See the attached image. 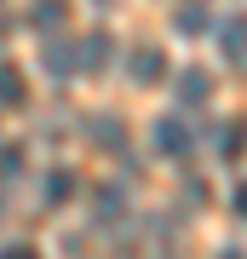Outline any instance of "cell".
<instances>
[{
	"label": "cell",
	"instance_id": "cell-1",
	"mask_svg": "<svg viewBox=\"0 0 247 259\" xmlns=\"http://www.w3.org/2000/svg\"><path fill=\"white\" fill-rule=\"evenodd\" d=\"M150 144H156L161 156H190L195 133H190V121H184V115H161V121H156V133H150Z\"/></svg>",
	"mask_w": 247,
	"mask_h": 259
},
{
	"label": "cell",
	"instance_id": "cell-2",
	"mask_svg": "<svg viewBox=\"0 0 247 259\" xmlns=\"http://www.w3.org/2000/svg\"><path fill=\"white\" fill-rule=\"evenodd\" d=\"M127 69H132L138 87H161V81H167V52H161V47H138Z\"/></svg>",
	"mask_w": 247,
	"mask_h": 259
},
{
	"label": "cell",
	"instance_id": "cell-3",
	"mask_svg": "<svg viewBox=\"0 0 247 259\" xmlns=\"http://www.w3.org/2000/svg\"><path fill=\"white\" fill-rule=\"evenodd\" d=\"M0 104H12V110H23L29 104V81L18 64H0Z\"/></svg>",
	"mask_w": 247,
	"mask_h": 259
},
{
	"label": "cell",
	"instance_id": "cell-4",
	"mask_svg": "<svg viewBox=\"0 0 247 259\" xmlns=\"http://www.w3.org/2000/svg\"><path fill=\"white\" fill-rule=\"evenodd\" d=\"M104 64H110V35H86V47H81V75H98Z\"/></svg>",
	"mask_w": 247,
	"mask_h": 259
},
{
	"label": "cell",
	"instance_id": "cell-5",
	"mask_svg": "<svg viewBox=\"0 0 247 259\" xmlns=\"http://www.w3.org/2000/svg\"><path fill=\"white\" fill-rule=\"evenodd\" d=\"M178 98H184V104H207V98H213V81H207L202 69H184V81H178Z\"/></svg>",
	"mask_w": 247,
	"mask_h": 259
},
{
	"label": "cell",
	"instance_id": "cell-6",
	"mask_svg": "<svg viewBox=\"0 0 247 259\" xmlns=\"http://www.w3.org/2000/svg\"><path fill=\"white\" fill-rule=\"evenodd\" d=\"M219 156H224V161H241V156H247V121H230V127H224Z\"/></svg>",
	"mask_w": 247,
	"mask_h": 259
},
{
	"label": "cell",
	"instance_id": "cell-7",
	"mask_svg": "<svg viewBox=\"0 0 247 259\" xmlns=\"http://www.w3.org/2000/svg\"><path fill=\"white\" fill-rule=\"evenodd\" d=\"M224 58H230V64L247 58V18H230L224 23Z\"/></svg>",
	"mask_w": 247,
	"mask_h": 259
},
{
	"label": "cell",
	"instance_id": "cell-8",
	"mask_svg": "<svg viewBox=\"0 0 247 259\" xmlns=\"http://www.w3.org/2000/svg\"><path fill=\"white\" fill-rule=\"evenodd\" d=\"M69 196H75V173H69V167H58V173H46V202H52V207H64Z\"/></svg>",
	"mask_w": 247,
	"mask_h": 259
},
{
	"label": "cell",
	"instance_id": "cell-9",
	"mask_svg": "<svg viewBox=\"0 0 247 259\" xmlns=\"http://www.w3.org/2000/svg\"><path fill=\"white\" fill-rule=\"evenodd\" d=\"M178 35H207V6H202V0H195V6H178Z\"/></svg>",
	"mask_w": 247,
	"mask_h": 259
},
{
	"label": "cell",
	"instance_id": "cell-10",
	"mask_svg": "<svg viewBox=\"0 0 247 259\" xmlns=\"http://www.w3.org/2000/svg\"><path fill=\"white\" fill-rule=\"evenodd\" d=\"M35 23H40V29L69 23V0H35Z\"/></svg>",
	"mask_w": 247,
	"mask_h": 259
},
{
	"label": "cell",
	"instance_id": "cell-11",
	"mask_svg": "<svg viewBox=\"0 0 247 259\" xmlns=\"http://www.w3.org/2000/svg\"><path fill=\"white\" fill-rule=\"evenodd\" d=\"M18 173H23V144H6V150H0V185L18 179Z\"/></svg>",
	"mask_w": 247,
	"mask_h": 259
},
{
	"label": "cell",
	"instance_id": "cell-12",
	"mask_svg": "<svg viewBox=\"0 0 247 259\" xmlns=\"http://www.w3.org/2000/svg\"><path fill=\"white\" fill-rule=\"evenodd\" d=\"M0 259H40V248H29V242H12V248H0Z\"/></svg>",
	"mask_w": 247,
	"mask_h": 259
},
{
	"label": "cell",
	"instance_id": "cell-13",
	"mask_svg": "<svg viewBox=\"0 0 247 259\" xmlns=\"http://www.w3.org/2000/svg\"><path fill=\"white\" fill-rule=\"evenodd\" d=\"M230 207H236V219L247 225V179H241V185H236V190H230Z\"/></svg>",
	"mask_w": 247,
	"mask_h": 259
}]
</instances>
